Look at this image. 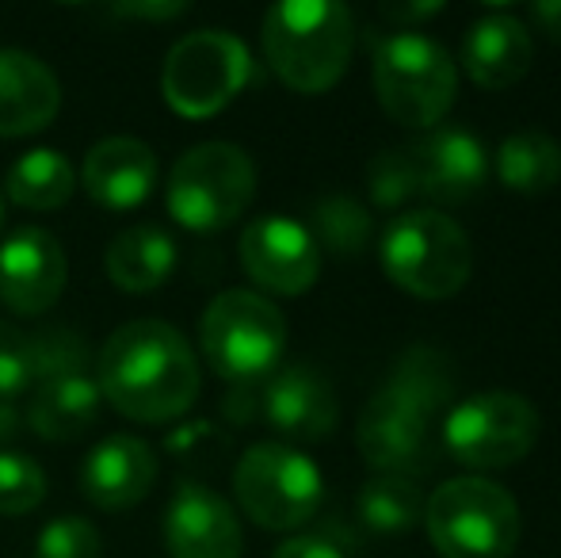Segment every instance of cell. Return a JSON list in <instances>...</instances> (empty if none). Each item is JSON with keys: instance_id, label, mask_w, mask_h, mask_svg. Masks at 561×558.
I'll return each instance as SVG.
<instances>
[{"instance_id": "cell-1", "label": "cell", "mask_w": 561, "mask_h": 558, "mask_svg": "<svg viewBox=\"0 0 561 558\" xmlns=\"http://www.w3.org/2000/svg\"><path fill=\"white\" fill-rule=\"evenodd\" d=\"M455 395V375L444 352L405 349L386 383L367 398L355 424V444L378 475L413 478L432 467V421Z\"/></svg>"}, {"instance_id": "cell-2", "label": "cell", "mask_w": 561, "mask_h": 558, "mask_svg": "<svg viewBox=\"0 0 561 558\" xmlns=\"http://www.w3.org/2000/svg\"><path fill=\"white\" fill-rule=\"evenodd\" d=\"M199 360L187 337L161 318L126 321L100 349V395L138 424L184 418L199 398Z\"/></svg>"}, {"instance_id": "cell-3", "label": "cell", "mask_w": 561, "mask_h": 558, "mask_svg": "<svg viewBox=\"0 0 561 558\" xmlns=\"http://www.w3.org/2000/svg\"><path fill=\"white\" fill-rule=\"evenodd\" d=\"M264 58L272 73L302 96H321L347 73L355 20L336 0H283L264 15Z\"/></svg>"}, {"instance_id": "cell-4", "label": "cell", "mask_w": 561, "mask_h": 558, "mask_svg": "<svg viewBox=\"0 0 561 558\" xmlns=\"http://www.w3.org/2000/svg\"><path fill=\"white\" fill-rule=\"evenodd\" d=\"M378 261L390 283L424 303L450 298L473 276L470 234L444 210H401L378 241Z\"/></svg>"}, {"instance_id": "cell-5", "label": "cell", "mask_w": 561, "mask_h": 558, "mask_svg": "<svg viewBox=\"0 0 561 558\" xmlns=\"http://www.w3.org/2000/svg\"><path fill=\"white\" fill-rule=\"evenodd\" d=\"M424 528L439 558H508L519 544L524 516L504 486L462 475L432 490L424 501Z\"/></svg>"}, {"instance_id": "cell-6", "label": "cell", "mask_w": 561, "mask_h": 558, "mask_svg": "<svg viewBox=\"0 0 561 558\" xmlns=\"http://www.w3.org/2000/svg\"><path fill=\"white\" fill-rule=\"evenodd\" d=\"M375 92L393 123L436 130L458 96V66L436 38L393 31L375 46Z\"/></svg>"}, {"instance_id": "cell-7", "label": "cell", "mask_w": 561, "mask_h": 558, "mask_svg": "<svg viewBox=\"0 0 561 558\" xmlns=\"http://www.w3.org/2000/svg\"><path fill=\"white\" fill-rule=\"evenodd\" d=\"M199 344L207 364L233 387L260 383L287 352V318L256 291H222L199 318Z\"/></svg>"}, {"instance_id": "cell-8", "label": "cell", "mask_w": 561, "mask_h": 558, "mask_svg": "<svg viewBox=\"0 0 561 558\" xmlns=\"http://www.w3.org/2000/svg\"><path fill=\"white\" fill-rule=\"evenodd\" d=\"M256 195V164L233 141H199L172 164L164 203L180 226L215 234L233 226Z\"/></svg>"}, {"instance_id": "cell-9", "label": "cell", "mask_w": 561, "mask_h": 558, "mask_svg": "<svg viewBox=\"0 0 561 558\" xmlns=\"http://www.w3.org/2000/svg\"><path fill=\"white\" fill-rule=\"evenodd\" d=\"M233 498L264 532H298L318 516L325 478L318 463L290 444H252L233 467Z\"/></svg>"}, {"instance_id": "cell-10", "label": "cell", "mask_w": 561, "mask_h": 558, "mask_svg": "<svg viewBox=\"0 0 561 558\" xmlns=\"http://www.w3.org/2000/svg\"><path fill=\"white\" fill-rule=\"evenodd\" d=\"M542 418L531 398L516 390H485L455 402L439 424V444L470 470L516 467L539 444Z\"/></svg>"}, {"instance_id": "cell-11", "label": "cell", "mask_w": 561, "mask_h": 558, "mask_svg": "<svg viewBox=\"0 0 561 558\" xmlns=\"http://www.w3.org/2000/svg\"><path fill=\"white\" fill-rule=\"evenodd\" d=\"M252 81V54L229 31H192L164 54L161 92L164 104L184 119H210L241 96Z\"/></svg>"}, {"instance_id": "cell-12", "label": "cell", "mask_w": 561, "mask_h": 558, "mask_svg": "<svg viewBox=\"0 0 561 558\" xmlns=\"http://www.w3.org/2000/svg\"><path fill=\"white\" fill-rule=\"evenodd\" d=\"M241 269L272 295H306L321 276V249L302 223L287 215L252 218L241 230Z\"/></svg>"}, {"instance_id": "cell-13", "label": "cell", "mask_w": 561, "mask_h": 558, "mask_svg": "<svg viewBox=\"0 0 561 558\" xmlns=\"http://www.w3.org/2000/svg\"><path fill=\"white\" fill-rule=\"evenodd\" d=\"M69 283V257L43 226H23L0 246V303L12 314H43Z\"/></svg>"}, {"instance_id": "cell-14", "label": "cell", "mask_w": 561, "mask_h": 558, "mask_svg": "<svg viewBox=\"0 0 561 558\" xmlns=\"http://www.w3.org/2000/svg\"><path fill=\"white\" fill-rule=\"evenodd\" d=\"M260 418L283 440L318 444V440L333 436L340 421L336 390L318 367L287 364L267 375L264 390H260Z\"/></svg>"}, {"instance_id": "cell-15", "label": "cell", "mask_w": 561, "mask_h": 558, "mask_svg": "<svg viewBox=\"0 0 561 558\" xmlns=\"http://www.w3.org/2000/svg\"><path fill=\"white\" fill-rule=\"evenodd\" d=\"M164 547L172 558H241V521L210 486L180 482L164 509Z\"/></svg>"}, {"instance_id": "cell-16", "label": "cell", "mask_w": 561, "mask_h": 558, "mask_svg": "<svg viewBox=\"0 0 561 558\" xmlns=\"http://www.w3.org/2000/svg\"><path fill=\"white\" fill-rule=\"evenodd\" d=\"M421 176V195L436 203H462L478 195L489 180V149L462 127H436L409 146Z\"/></svg>"}, {"instance_id": "cell-17", "label": "cell", "mask_w": 561, "mask_h": 558, "mask_svg": "<svg viewBox=\"0 0 561 558\" xmlns=\"http://www.w3.org/2000/svg\"><path fill=\"white\" fill-rule=\"evenodd\" d=\"M157 470H161L157 467V452L146 440L115 432V436H104L84 455L81 490L96 509L123 513V509H134L138 501L149 498Z\"/></svg>"}, {"instance_id": "cell-18", "label": "cell", "mask_w": 561, "mask_h": 558, "mask_svg": "<svg viewBox=\"0 0 561 558\" xmlns=\"http://www.w3.org/2000/svg\"><path fill=\"white\" fill-rule=\"evenodd\" d=\"M81 184L92 203L107 210H134L153 195L157 184V153L149 141L130 135L100 138L84 153Z\"/></svg>"}, {"instance_id": "cell-19", "label": "cell", "mask_w": 561, "mask_h": 558, "mask_svg": "<svg viewBox=\"0 0 561 558\" xmlns=\"http://www.w3.org/2000/svg\"><path fill=\"white\" fill-rule=\"evenodd\" d=\"M535 66V35L524 20L493 12L466 31L462 69L478 89L501 92L519 84Z\"/></svg>"}, {"instance_id": "cell-20", "label": "cell", "mask_w": 561, "mask_h": 558, "mask_svg": "<svg viewBox=\"0 0 561 558\" xmlns=\"http://www.w3.org/2000/svg\"><path fill=\"white\" fill-rule=\"evenodd\" d=\"M61 107V84L43 58L0 50V138H23L50 127Z\"/></svg>"}, {"instance_id": "cell-21", "label": "cell", "mask_w": 561, "mask_h": 558, "mask_svg": "<svg viewBox=\"0 0 561 558\" xmlns=\"http://www.w3.org/2000/svg\"><path fill=\"white\" fill-rule=\"evenodd\" d=\"M104 413V395H100L92 375H58L35 387V398L27 406V424L35 436L50 444H69L84 432L96 429Z\"/></svg>"}, {"instance_id": "cell-22", "label": "cell", "mask_w": 561, "mask_h": 558, "mask_svg": "<svg viewBox=\"0 0 561 558\" xmlns=\"http://www.w3.org/2000/svg\"><path fill=\"white\" fill-rule=\"evenodd\" d=\"M104 269L118 291L146 295L176 272V241L161 226H126L107 246Z\"/></svg>"}, {"instance_id": "cell-23", "label": "cell", "mask_w": 561, "mask_h": 558, "mask_svg": "<svg viewBox=\"0 0 561 558\" xmlns=\"http://www.w3.org/2000/svg\"><path fill=\"white\" fill-rule=\"evenodd\" d=\"M489 164L508 192L547 195L561 184V141L542 130H519L496 146Z\"/></svg>"}, {"instance_id": "cell-24", "label": "cell", "mask_w": 561, "mask_h": 558, "mask_svg": "<svg viewBox=\"0 0 561 558\" xmlns=\"http://www.w3.org/2000/svg\"><path fill=\"white\" fill-rule=\"evenodd\" d=\"M77 187L73 164L66 153L50 146L27 149L12 161L4 176V195L23 210H58L69 203Z\"/></svg>"}, {"instance_id": "cell-25", "label": "cell", "mask_w": 561, "mask_h": 558, "mask_svg": "<svg viewBox=\"0 0 561 558\" xmlns=\"http://www.w3.org/2000/svg\"><path fill=\"white\" fill-rule=\"evenodd\" d=\"M355 516L367 532L378 536H405L424 524V498L413 478L375 475L355 493Z\"/></svg>"}, {"instance_id": "cell-26", "label": "cell", "mask_w": 561, "mask_h": 558, "mask_svg": "<svg viewBox=\"0 0 561 558\" xmlns=\"http://www.w3.org/2000/svg\"><path fill=\"white\" fill-rule=\"evenodd\" d=\"M306 230L313 234L318 249H325V253L359 257L370 246V238H375V218L352 195H325L313 207V218Z\"/></svg>"}, {"instance_id": "cell-27", "label": "cell", "mask_w": 561, "mask_h": 558, "mask_svg": "<svg viewBox=\"0 0 561 558\" xmlns=\"http://www.w3.org/2000/svg\"><path fill=\"white\" fill-rule=\"evenodd\" d=\"M367 187H370V203L378 210H398L405 203H413L421 195V176H416L409 146L378 153L367 169Z\"/></svg>"}, {"instance_id": "cell-28", "label": "cell", "mask_w": 561, "mask_h": 558, "mask_svg": "<svg viewBox=\"0 0 561 558\" xmlns=\"http://www.w3.org/2000/svg\"><path fill=\"white\" fill-rule=\"evenodd\" d=\"M46 498V470L23 452H0V513L27 516Z\"/></svg>"}, {"instance_id": "cell-29", "label": "cell", "mask_w": 561, "mask_h": 558, "mask_svg": "<svg viewBox=\"0 0 561 558\" xmlns=\"http://www.w3.org/2000/svg\"><path fill=\"white\" fill-rule=\"evenodd\" d=\"M35 383V337L0 318V398L12 402L15 395L31 390Z\"/></svg>"}, {"instance_id": "cell-30", "label": "cell", "mask_w": 561, "mask_h": 558, "mask_svg": "<svg viewBox=\"0 0 561 558\" xmlns=\"http://www.w3.org/2000/svg\"><path fill=\"white\" fill-rule=\"evenodd\" d=\"M84 364H89V344L77 329L54 326L43 329L35 337V375L38 383L58 379V375H81Z\"/></svg>"}, {"instance_id": "cell-31", "label": "cell", "mask_w": 561, "mask_h": 558, "mask_svg": "<svg viewBox=\"0 0 561 558\" xmlns=\"http://www.w3.org/2000/svg\"><path fill=\"white\" fill-rule=\"evenodd\" d=\"M104 539L84 516H58L35 539V558H100Z\"/></svg>"}, {"instance_id": "cell-32", "label": "cell", "mask_w": 561, "mask_h": 558, "mask_svg": "<svg viewBox=\"0 0 561 558\" xmlns=\"http://www.w3.org/2000/svg\"><path fill=\"white\" fill-rule=\"evenodd\" d=\"M272 558H344V551H340L329 536H313V532H306V536L283 539Z\"/></svg>"}, {"instance_id": "cell-33", "label": "cell", "mask_w": 561, "mask_h": 558, "mask_svg": "<svg viewBox=\"0 0 561 558\" xmlns=\"http://www.w3.org/2000/svg\"><path fill=\"white\" fill-rule=\"evenodd\" d=\"M531 20L539 23L542 35L561 43V0H539V4H531Z\"/></svg>"}, {"instance_id": "cell-34", "label": "cell", "mask_w": 561, "mask_h": 558, "mask_svg": "<svg viewBox=\"0 0 561 558\" xmlns=\"http://www.w3.org/2000/svg\"><path fill=\"white\" fill-rule=\"evenodd\" d=\"M118 15H134V20H172V15L187 12V4H118Z\"/></svg>"}, {"instance_id": "cell-35", "label": "cell", "mask_w": 561, "mask_h": 558, "mask_svg": "<svg viewBox=\"0 0 561 558\" xmlns=\"http://www.w3.org/2000/svg\"><path fill=\"white\" fill-rule=\"evenodd\" d=\"M444 12V4H409V8H382V15L390 23H409V20H428V15Z\"/></svg>"}, {"instance_id": "cell-36", "label": "cell", "mask_w": 561, "mask_h": 558, "mask_svg": "<svg viewBox=\"0 0 561 558\" xmlns=\"http://www.w3.org/2000/svg\"><path fill=\"white\" fill-rule=\"evenodd\" d=\"M15 432H20V410H15L12 402H4V398H0V444H8Z\"/></svg>"}, {"instance_id": "cell-37", "label": "cell", "mask_w": 561, "mask_h": 558, "mask_svg": "<svg viewBox=\"0 0 561 558\" xmlns=\"http://www.w3.org/2000/svg\"><path fill=\"white\" fill-rule=\"evenodd\" d=\"M0 226H4V195H0Z\"/></svg>"}]
</instances>
